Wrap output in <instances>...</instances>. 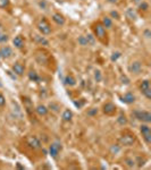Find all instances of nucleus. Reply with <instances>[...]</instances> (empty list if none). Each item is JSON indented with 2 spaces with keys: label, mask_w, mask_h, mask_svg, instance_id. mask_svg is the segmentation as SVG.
I'll list each match as a JSON object with an SVG mask.
<instances>
[{
  "label": "nucleus",
  "mask_w": 151,
  "mask_h": 170,
  "mask_svg": "<svg viewBox=\"0 0 151 170\" xmlns=\"http://www.w3.org/2000/svg\"><path fill=\"white\" fill-rule=\"evenodd\" d=\"M11 70L15 75L21 77V76H24L25 72H26V68H25V65H23L21 61H16L11 66Z\"/></svg>",
  "instance_id": "obj_12"
},
{
  "label": "nucleus",
  "mask_w": 151,
  "mask_h": 170,
  "mask_svg": "<svg viewBox=\"0 0 151 170\" xmlns=\"http://www.w3.org/2000/svg\"><path fill=\"white\" fill-rule=\"evenodd\" d=\"M126 16H127V18H129L131 21H135L136 17H138V13L134 10L133 8H127V10H126Z\"/></svg>",
  "instance_id": "obj_26"
},
{
  "label": "nucleus",
  "mask_w": 151,
  "mask_h": 170,
  "mask_svg": "<svg viewBox=\"0 0 151 170\" xmlns=\"http://www.w3.org/2000/svg\"><path fill=\"white\" fill-rule=\"evenodd\" d=\"M36 29L40 34H42L44 36L47 35H50L52 33V29H51V25L49 24V22L47 21L45 18H41L40 21L38 22L36 24Z\"/></svg>",
  "instance_id": "obj_3"
},
{
  "label": "nucleus",
  "mask_w": 151,
  "mask_h": 170,
  "mask_svg": "<svg viewBox=\"0 0 151 170\" xmlns=\"http://www.w3.org/2000/svg\"><path fill=\"white\" fill-rule=\"evenodd\" d=\"M10 6L9 0H0V8H8Z\"/></svg>",
  "instance_id": "obj_34"
},
{
  "label": "nucleus",
  "mask_w": 151,
  "mask_h": 170,
  "mask_svg": "<svg viewBox=\"0 0 151 170\" xmlns=\"http://www.w3.org/2000/svg\"><path fill=\"white\" fill-rule=\"evenodd\" d=\"M102 112L106 116H115L117 114V107L115 106L113 102H106L102 106Z\"/></svg>",
  "instance_id": "obj_11"
},
{
  "label": "nucleus",
  "mask_w": 151,
  "mask_h": 170,
  "mask_svg": "<svg viewBox=\"0 0 151 170\" xmlns=\"http://www.w3.org/2000/svg\"><path fill=\"white\" fill-rule=\"evenodd\" d=\"M109 17H110V18H115V20H117V21L120 20V15H119V13L117 10H111L110 11Z\"/></svg>",
  "instance_id": "obj_33"
},
{
  "label": "nucleus",
  "mask_w": 151,
  "mask_h": 170,
  "mask_svg": "<svg viewBox=\"0 0 151 170\" xmlns=\"http://www.w3.org/2000/svg\"><path fill=\"white\" fill-rule=\"evenodd\" d=\"M131 1H132L133 3H139V2H140V1H142V0H131Z\"/></svg>",
  "instance_id": "obj_42"
},
{
  "label": "nucleus",
  "mask_w": 151,
  "mask_h": 170,
  "mask_svg": "<svg viewBox=\"0 0 151 170\" xmlns=\"http://www.w3.org/2000/svg\"><path fill=\"white\" fill-rule=\"evenodd\" d=\"M108 3H111V5H118L120 2V0H106Z\"/></svg>",
  "instance_id": "obj_40"
},
{
  "label": "nucleus",
  "mask_w": 151,
  "mask_h": 170,
  "mask_svg": "<svg viewBox=\"0 0 151 170\" xmlns=\"http://www.w3.org/2000/svg\"><path fill=\"white\" fill-rule=\"evenodd\" d=\"M101 24L107 29V30H110V29H113V26H114V21H113V18H110L109 16H102V18H101Z\"/></svg>",
  "instance_id": "obj_20"
},
{
  "label": "nucleus",
  "mask_w": 151,
  "mask_h": 170,
  "mask_svg": "<svg viewBox=\"0 0 151 170\" xmlns=\"http://www.w3.org/2000/svg\"><path fill=\"white\" fill-rule=\"evenodd\" d=\"M124 163H125V166H126V167H129V168H134V167H135L136 161H135V160H133L132 158H125V159H124Z\"/></svg>",
  "instance_id": "obj_28"
},
{
  "label": "nucleus",
  "mask_w": 151,
  "mask_h": 170,
  "mask_svg": "<svg viewBox=\"0 0 151 170\" xmlns=\"http://www.w3.org/2000/svg\"><path fill=\"white\" fill-rule=\"evenodd\" d=\"M132 115L136 120H140L142 123L145 124H150L151 123V112L147 110H134L132 112Z\"/></svg>",
  "instance_id": "obj_4"
},
{
  "label": "nucleus",
  "mask_w": 151,
  "mask_h": 170,
  "mask_svg": "<svg viewBox=\"0 0 151 170\" xmlns=\"http://www.w3.org/2000/svg\"><path fill=\"white\" fill-rule=\"evenodd\" d=\"M149 10H150V5H149L148 1L142 0V1L139 2V5H138V13H140V14H148Z\"/></svg>",
  "instance_id": "obj_15"
},
{
  "label": "nucleus",
  "mask_w": 151,
  "mask_h": 170,
  "mask_svg": "<svg viewBox=\"0 0 151 170\" xmlns=\"http://www.w3.org/2000/svg\"><path fill=\"white\" fill-rule=\"evenodd\" d=\"M48 109L57 114V112H59V111H60V106H59L57 102H50V103H49V106H48Z\"/></svg>",
  "instance_id": "obj_27"
},
{
  "label": "nucleus",
  "mask_w": 151,
  "mask_h": 170,
  "mask_svg": "<svg viewBox=\"0 0 151 170\" xmlns=\"http://www.w3.org/2000/svg\"><path fill=\"white\" fill-rule=\"evenodd\" d=\"M81 1H85V0H81Z\"/></svg>",
  "instance_id": "obj_43"
},
{
  "label": "nucleus",
  "mask_w": 151,
  "mask_h": 170,
  "mask_svg": "<svg viewBox=\"0 0 151 170\" xmlns=\"http://www.w3.org/2000/svg\"><path fill=\"white\" fill-rule=\"evenodd\" d=\"M35 60L39 63L40 65H45L47 64V57H45V53L44 52H36V54H35Z\"/></svg>",
  "instance_id": "obj_24"
},
{
  "label": "nucleus",
  "mask_w": 151,
  "mask_h": 170,
  "mask_svg": "<svg viewBox=\"0 0 151 170\" xmlns=\"http://www.w3.org/2000/svg\"><path fill=\"white\" fill-rule=\"evenodd\" d=\"M39 6L42 8V9H47V7H48V3H47V1L45 0H40V2H39Z\"/></svg>",
  "instance_id": "obj_37"
},
{
  "label": "nucleus",
  "mask_w": 151,
  "mask_h": 170,
  "mask_svg": "<svg viewBox=\"0 0 151 170\" xmlns=\"http://www.w3.org/2000/svg\"><path fill=\"white\" fill-rule=\"evenodd\" d=\"M64 82H65V84L67 85V86L72 87V86H75V85H76V78L72 74H67V75H66V77H65Z\"/></svg>",
  "instance_id": "obj_22"
},
{
  "label": "nucleus",
  "mask_w": 151,
  "mask_h": 170,
  "mask_svg": "<svg viewBox=\"0 0 151 170\" xmlns=\"http://www.w3.org/2000/svg\"><path fill=\"white\" fill-rule=\"evenodd\" d=\"M119 57H120V52H114L113 53V56H111V60H113V61H116Z\"/></svg>",
  "instance_id": "obj_38"
},
{
  "label": "nucleus",
  "mask_w": 151,
  "mask_h": 170,
  "mask_svg": "<svg viewBox=\"0 0 151 170\" xmlns=\"http://www.w3.org/2000/svg\"><path fill=\"white\" fill-rule=\"evenodd\" d=\"M9 41V35L5 32H0V44H6Z\"/></svg>",
  "instance_id": "obj_29"
},
{
  "label": "nucleus",
  "mask_w": 151,
  "mask_h": 170,
  "mask_svg": "<svg viewBox=\"0 0 151 170\" xmlns=\"http://www.w3.org/2000/svg\"><path fill=\"white\" fill-rule=\"evenodd\" d=\"M120 150H122V146H120L119 144H114V145L110 146V152H111L113 154H117V153H119Z\"/></svg>",
  "instance_id": "obj_31"
},
{
  "label": "nucleus",
  "mask_w": 151,
  "mask_h": 170,
  "mask_svg": "<svg viewBox=\"0 0 151 170\" xmlns=\"http://www.w3.org/2000/svg\"><path fill=\"white\" fill-rule=\"evenodd\" d=\"M140 92L145 96V99L151 100V85L149 79H143L139 85Z\"/></svg>",
  "instance_id": "obj_6"
},
{
  "label": "nucleus",
  "mask_w": 151,
  "mask_h": 170,
  "mask_svg": "<svg viewBox=\"0 0 151 170\" xmlns=\"http://www.w3.org/2000/svg\"><path fill=\"white\" fill-rule=\"evenodd\" d=\"M77 43H78V45H81V47H89V45H90L86 35H80V36L77 38Z\"/></svg>",
  "instance_id": "obj_25"
},
{
  "label": "nucleus",
  "mask_w": 151,
  "mask_h": 170,
  "mask_svg": "<svg viewBox=\"0 0 151 170\" xmlns=\"http://www.w3.org/2000/svg\"><path fill=\"white\" fill-rule=\"evenodd\" d=\"M63 149V146H62V144L59 143V142H54V143H51L50 145H49V154L51 155V158H54V159H57L58 158V155H59V153H60V151Z\"/></svg>",
  "instance_id": "obj_9"
},
{
  "label": "nucleus",
  "mask_w": 151,
  "mask_h": 170,
  "mask_svg": "<svg viewBox=\"0 0 151 170\" xmlns=\"http://www.w3.org/2000/svg\"><path fill=\"white\" fill-rule=\"evenodd\" d=\"M122 81H123V82H122L123 84H129V79L126 76H122Z\"/></svg>",
  "instance_id": "obj_41"
},
{
  "label": "nucleus",
  "mask_w": 151,
  "mask_h": 170,
  "mask_svg": "<svg viewBox=\"0 0 151 170\" xmlns=\"http://www.w3.org/2000/svg\"><path fill=\"white\" fill-rule=\"evenodd\" d=\"M51 20H52L54 23H56V24L59 25V26H63L65 23H66V18H65L60 13H55V14H52Z\"/></svg>",
  "instance_id": "obj_16"
},
{
  "label": "nucleus",
  "mask_w": 151,
  "mask_h": 170,
  "mask_svg": "<svg viewBox=\"0 0 151 170\" xmlns=\"http://www.w3.org/2000/svg\"><path fill=\"white\" fill-rule=\"evenodd\" d=\"M0 27H1V24H0Z\"/></svg>",
  "instance_id": "obj_44"
},
{
  "label": "nucleus",
  "mask_w": 151,
  "mask_h": 170,
  "mask_svg": "<svg viewBox=\"0 0 151 170\" xmlns=\"http://www.w3.org/2000/svg\"><path fill=\"white\" fill-rule=\"evenodd\" d=\"M140 132L141 135H142V138L144 139V142L150 145L151 144V128L149 127V124H145L143 123L140 126Z\"/></svg>",
  "instance_id": "obj_8"
},
{
  "label": "nucleus",
  "mask_w": 151,
  "mask_h": 170,
  "mask_svg": "<svg viewBox=\"0 0 151 170\" xmlns=\"http://www.w3.org/2000/svg\"><path fill=\"white\" fill-rule=\"evenodd\" d=\"M118 143L120 146H133L136 143V137L132 133H125L118 138Z\"/></svg>",
  "instance_id": "obj_2"
},
{
  "label": "nucleus",
  "mask_w": 151,
  "mask_h": 170,
  "mask_svg": "<svg viewBox=\"0 0 151 170\" xmlns=\"http://www.w3.org/2000/svg\"><path fill=\"white\" fill-rule=\"evenodd\" d=\"M86 38H87V41H89V44L90 45H93L94 43H96V38H94V35H92V34H87L86 35Z\"/></svg>",
  "instance_id": "obj_35"
},
{
  "label": "nucleus",
  "mask_w": 151,
  "mask_h": 170,
  "mask_svg": "<svg viewBox=\"0 0 151 170\" xmlns=\"http://www.w3.org/2000/svg\"><path fill=\"white\" fill-rule=\"evenodd\" d=\"M73 119V111L69 109H65L64 112L62 114V120L64 123H71Z\"/></svg>",
  "instance_id": "obj_21"
},
{
  "label": "nucleus",
  "mask_w": 151,
  "mask_h": 170,
  "mask_svg": "<svg viewBox=\"0 0 151 170\" xmlns=\"http://www.w3.org/2000/svg\"><path fill=\"white\" fill-rule=\"evenodd\" d=\"M120 101L126 103V105H133L136 101V96L134 95L132 92H126L123 96H120Z\"/></svg>",
  "instance_id": "obj_13"
},
{
  "label": "nucleus",
  "mask_w": 151,
  "mask_h": 170,
  "mask_svg": "<svg viewBox=\"0 0 151 170\" xmlns=\"http://www.w3.org/2000/svg\"><path fill=\"white\" fill-rule=\"evenodd\" d=\"M33 39H34L35 43H38L40 45H49V41L45 39V36L42 35V34H34Z\"/></svg>",
  "instance_id": "obj_18"
},
{
  "label": "nucleus",
  "mask_w": 151,
  "mask_h": 170,
  "mask_svg": "<svg viewBox=\"0 0 151 170\" xmlns=\"http://www.w3.org/2000/svg\"><path fill=\"white\" fill-rule=\"evenodd\" d=\"M27 77H29V79H30L31 82H36V83H39V82L41 81V77H40L39 73H38L36 70H34V69L29 70V73H27Z\"/></svg>",
  "instance_id": "obj_19"
},
{
  "label": "nucleus",
  "mask_w": 151,
  "mask_h": 170,
  "mask_svg": "<svg viewBox=\"0 0 151 170\" xmlns=\"http://www.w3.org/2000/svg\"><path fill=\"white\" fill-rule=\"evenodd\" d=\"M93 77H94V81L96 82H101V79H102V74H101V72L97 69V70H94V74H93Z\"/></svg>",
  "instance_id": "obj_32"
},
{
  "label": "nucleus",
  "mask_w": 151,
  "mask_h": 170,
  "mask_svg": "<svg viewBox=\"0 0 151 170\" xmlns=\"http://www.w3.org/2000/svg\"><path fill=\"white\" fill-rule=\"evenodd\" d=\"M25 142H26V145L30 149L34 150V151H38V150L42 149V142H41V139L39 137H36V136H34V135L27 136L26 139H25Z\"/></svg>",
  "instance_id": "obj_5"
},
{
  "label": "nucleus",
  "mask_w": 151,
  "mask_h": 170,
  "mask_svg": "<svg viewBox=\"0 0 151 170\" xmlns=\"http://www.w3.org/2000/svg\"><path fill=\"white\" fill-rule=\"evenodd\" d=\"M129 72L132 75H140L143 72V63L140 60H133L129 65Z\"/></svg>",
  "instance_id": "obj_7"
},
{
  "label": "nucleus",
  "mask_w": 151,
  "mask_h": 170,
  "mask_svg": "<svg viewBox=\"0 0 151 170\" xmlns=\"http://www.w3.org/2000/svg\"><path fill=\"white\" fill-rule=\"evenodd\" d=\"M13 45L16 48V49H23L25 47V39L22 36V35H16L14 39H13Z\"/></svg>",
  "instance_id": "obj_14"
},
{
  "label": "nucleus",
  "mask_w": 151,
  "mask_h": 170,
  "mask_svg": "<svg viewBox=\"0 0 151 170\" xmlns=\"http://www.w3.org/2000/svg\"><path fill=\"white\" fill-rule=\"evenodd\" d=\"M116 121H117V124L120 125V126H125V125H127L129 119H127L126 115L124 112H120L118 115V117H117V119H116Z\"/></svg>",
  "instance_id": "obj_23"
},
{
  "label": "nucleus",
  "mask_w": 151,
  "mask_h": 170,
  "mask_svg": "<svg viewBox=\"0 0 151 170\" xmlns=\"http://www.w3.org/2000/svg\"><path fill=\"white\" fill-rule=\"evenodd\" d=\"M35 112L40 117H45L49 114V109H48V107L44 106V105H38V106L35 107Z\"/></svg>",
  "instance_id": "obj_17"
},
{
  "label": "nucleus",
  "mask_w": 151,
  "mask_h": 170,
  "mask_svg": "<svg viewBox=\"0 0 151 170\" xmlns=\"http://www.w3.org/2000/svg\"><path fill=\"white\" fill-rule=\"evenodd\" d=\"M143 35H144V38H147V39H150V36H151L150 30H149V29L144 30V31H143Z\"/></svg>",
  "instance_id": "obj_39"
},
{
  "label": "nucleus",
  "mask_w": 151,
  "mask_h": 170,
  "mask_svg": "<svg viewBox=\"0 0 151 170\" xmlns=\"http://www.w3.org/2000/svg\"><path fill=\"white\" fill-rule=\"evenodd\" d=\"M14 56V50L10 45H7V44H3L0 47V57L2 59H10L11 57Z\"/></svg>",
  "instance_id": "obj_10"
},
{
  "label": "nucleus",
  "mask_w": 151,
  "mask_h": 170,
  "mask_svg": "<svg viewBox=\"0 0 151 170\" xmlns=\"http://www.w3.org/2000/svg\"><path fill=\"white\" fill-rule=\"evenodd\" d=\"M92 32L94 38L99 40L100 42H102L103 44L108 43V32L107 29L101 24V22H94L92 24Z\"/></svg>",
  "instance_id": "obj_1"
},
{
  "label": "nucleus",
  "mask_w": 151,
  "mask_h": 170,
  "mask_svg": "<svg viewBox=\"0 0 151 170\" xmlns=\"http://www.w3.org/2000/svg\"><path fill=\"white\" fill-rule=\"evenodd\" d=\"M5 106H6V98H5L3 94L0 93V108H2Z\"/></svg>",
  "instance_id": "obj_36"
},
{
  "label": "nucleus",
  "mask_w": 151,
  "mask_h": 170,
  "mask_svg": "<svg viewBox=\"0 0 151 170\" xmlns=\"http://www.w3.org/2000/svg\"><path fill=\"white\" fill-rule=\"evenodd\" d=\"M98 114H99V109L98 108H91V109H89L87 111H86V116L87 117H96Z\"/></svg>",
  "instance_id": "obj_30"
}]
</instances>
